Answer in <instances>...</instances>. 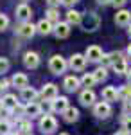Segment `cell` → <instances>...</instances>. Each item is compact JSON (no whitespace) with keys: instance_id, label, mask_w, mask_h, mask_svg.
Listing matches in <instances>:
<instances>
[{"instance_id":"39","label":"cell","mask_w":131,"mask_h":135,"mask_svg":"<svg viewBox=\"0 0 131 135\" xmlns=\"http://www.w3.org/2000/svg\"><path fill=\"white\" fill-rule=\"evenodd\" d=\"M111 2H113V6H115V7H122V6L126 4V0H111Z\"/></svg>"},{"instance_id":"13","label":"cell","mask_w":131,"mask_h":135,"mask_svg":"<svg viewBox=\"0 0 131 135\" xmlns=\"http://www.w3.org/2000/svg\"><path fill=\"white\" fill-rule=\"evenodd\" d=\"M54 32H56L58 38H68V34H70V23H68V22H59V23H56Z\"/></svg>"},{"instance_id":"17","label":"cell","mask_w":131,"mask_h":135,"mask_svg":"<svg viewBox=\"0 0 131 135\" xmlns=\"http://www.w3.org/2000/svg\"><path fill=\"white\" fill-rule=\"evenodd\" d=\"M79 85H81V81L75 76H68V78H65V81H63L65 90H68V92H75V90L79 88Z\"/></svg>"},{"instance_id":"36","label":"cell","mask_w":131,"mask_h":135,"mask_svg":"<svg viewBox=\"0 0 131 135\" xmlns=\"http://www.w3.org/2000/svg\"><path fill=\"white\" fill-rule=\"evenodd\" d=\"M122 114H124V115H131V99H129V101H124V108H122Z\"/></svg>"},{"instance_id":"48","label":"cell","mask_w":131,"mask_h":135,"mask_svg":"<svg viewBox=\"0 0 131 135\" xmlns=\"http://www.w3.org/2000/svg\"><path fill=\"white\" fill-rule=\"evenodd\" d=\"M59 135H68V133H59Z\"/></svg>"},{"instance_id":"6","label":"cell","mask_w":131,"mask_h":135,"mask_svg":"<svg viewBox=\"0 0 131 135\" xmlns=\"http://www.w3.org/2000/svg\"><path fill=\"white\" fill-rule=\"evenodd\" d=\"M84 56H86V60H88V61L97 63V61H101V60H102V56H104V54H102L101 47H97V45H90V47L86 49V54H84Z\"/></svg>"},{"instance_id":"30","label":"cell","mask_w":131,"mask_h":135,"mask_svg":"<svg viewBox=\"0 0 131 135\" xmlns=\"http://www.w3.org/2000/svg\"><path fill=\"white\" fill-rule=\"evenodd\" d=\"M93 76H95V79L97 81H104L106 78H108V72H106V67H99L95 72H93Z\"/></svg>"},{"instance_id":"25","label":"cell","mask_w":131,"mask_h":135,"mask_svg":"<svg viewBox=\"0 0 131 135\" xmlns=\"http://www.w3.org/2000/svg\"><path fill=\"white\" fill-rule=\"evenodd\" d=\"M119 97L124 99V101H129V99H131V83L120 86V90H119Z\"/></svg>"},{"instance_id":"35","label":"cell","mask_w":131,"mask_h":135,"mask_svg":"<svg viewBox=\"0 0 131 135\" xmlns=\"http://www.w3.org/2000/svg\"><path fill=\"white\" fill-rule=\"evenodd\" d=\"M122 128H124V132H128L131 135V117H126L124 121H122Z\"/></svg>"},{"instance_id":"47","label":"cell","mask_w":131,"mask_h":135,"mask_svg":"<svg viewBox=\"0 0 131 135\" xmlns=\"http://www.w3.org/2000/svg\"><path fill=\"white\" fill-rule=\"evenodd\" d=\"M9 135H18V133H9Z\"/></svg>"},{"instance_id":"2","label":"cell","mask_w":131,"mask_h":135,"mask_svg":"<svg viewBox=\"0 0 131 135\" xmlns=\"http://www.w3.org/2000/svg\"><path fill=\"white\" fill-rule=\"evenodd\" d=\"M40 130L43 132V133H52V132H56L58 130V121L52 117V115L49 114H45V115H41V119H40Z\"/></svg>"},{"instance_id":"29","label":"cell","mask_w":131,"mask_h":135,"mask_svg":"<svg viewBox=\"0 0 131 135\" xmlns=\"http://www.w3.org/2000/svg\"><path fill=\"white\" fill-rule=\"evenodd\" d=\"M47 20L59 23V13H58V9H56V7H51V9L47 11Z\"/></svg>"},{"instance_id":"26","label":"cell","mask_w":131,"mask_h":135,"mask_svg":"<svg viewBox=\"0 0 131 135\" xmlns=\"http://www.w3.org/2000/svg\"><path fill=\"white\" fill-rule=\"evenodd\" d=\"M113 70L117 74H128V63H126V60H119L113 65Z\"/></svg>"},{"instance_id":"21","label":"cell","mask_w":131,"mask_h":135,"mask_svg":"<svg viewBox=\"0 0 131 135\" xmlns=\"http://www.w3.org/2000/svg\"><path fill=\"white\" fill-rule=\"evenodd\" d=\"M36 97H38V94H36V90H34L32 86H27V88H23V90H22V99H23V101H27V103L36 101Z\"/></svg>"},{"instance_id":"49","label":"cell","mask_w":131,"mask_h":135,"mask_svg":"<svg viewBox=\"0 0 131 135\" xmlns=\"http://www.w3.org/2000/svg\"><path fill=\"white\" fill-rule=\"evenodd\" d=\"M25 135H31V133H25Z\"/></svg>"},{"instance_id":"23","label":"cell","mask_w":131,"mask_h":135,"mask_svg":"<svg viewBox=\"0 0 131 135\" xmlns=\"http://www.w3.org/2000/svg\"><path fill=\"white\" fill-rule=\"evenodd\" d=\"M36 27H38V32H40V34H51L52 29H54V27H52V22H49V20L38 22V25H36Z\"/></svg>"},{"instance_id":"37","label":"cell","mask_w":131,"mask_h":135,"mask_svg":"<svg viewBox=\"0 0 131 135\" xmlns=\"http://www.w3.org/2000/svg\"><path fill=\"white\" fill-rule=\"evenodd\" d=\"M79 0H61V4L63 6H67V7H72V6H75Z\"/></svg>"},{"instance_id":"15","label":"cell","mask_w":131,"mask_h":135,"mask_svg":"<svg viewBox=\"0 0 131 135\" xmlns=\"http://www.w3.org/2000/svg\"><path fill=\"white\" fill-rule=\"evenodd\" d=\"M119 60H122V56H120V52H108V54H104L102 56V67H108V65H115V63L119 61Z\"/></svg>"},{"instance_id":"18","label":"cell","mask_w":131,"mask_h":135,"mask_svg":"<svg viewBox=\"0 0 131 135\" xmlns=\"http://www.w3.org/2000/svg\"><path fill=\"white\" fill-rule=\"evenodd\" d=\"M31 15H32V11H31V7L27 6V4H20V6L16 7V16H18L20 20L27 22L31 18Z\"/></svg>"},{"instance_id":"28","label":"cell","mask_w":131,"mask_h":135,"mask_svg":"<svg viewBox=\"0 0 131 135\" xmlns=\"http://www.w3.org/2000/svg\"><path fill=\"white\" fill-rule=\"evenodd\" d=\"M2 99H4V104H6L7 108H14V106L18 104V101H16V97H14L13 94H7V95H4Z\"/></svg>"},{"instance_id":"33","label":"cell","mask_w":131,"mask_h":135,"mask_svg":"<svg viewBox=\"0 0 131 135\" xmlns=\"http://www.w3.org/2000/svg\"><path fill=\"white\" fill-rule=\"evenodd\" d=\"M11 112H13V114H16V115H25V106L18 103L14 108H11Z\"/></svg>"},{"instance_id":"32","label":"cell","mask_w":131,"mask_h":135,"mask_svg":"<svg viewBox=\"0 0 131 135\" xmlns=\"http://www.w3.org/2000/svg\"><path fill=\"white\" fill-rule=\"evenodd\" d=\"M9 70V61H7V58H0V74L7 72Z\"/></svg>"},{"instance_id":"40","label":"cell","mask_w":131,"mask_h":135,"mask_svg":"<svg viewBox=\"0 0 131 135\" xmlns=\"http://www.w3.org/2000/svg\"><path fill=\"white\" fill-rule=\"evenodd\" d=\"M7 85H9V81H0V94H2V92H6Z\"/></svg>"},{"instance_id":"42","label":"cell","mask_w":131,"mask_h":135,"mask_svg":"<svg viewBox=\"0 0 131 135\" xmlns=\"http://www.w3.org/2000/svg\"><path fill=\"white\" fill-rule=\"evenodd\" d=\"M115 135H129V133H128V132H124V130H122V132H117V133H115Z\"/></svg>"},{"instance_id":"46","label":"cell","mask_w":131,"mask_h":135,"mask_svg":"<svg viewBox=\"0 0 131 135\" xmlns=\"http://www.w3.org/2000/svg\"><path fill=\"white\" fill-rule=\"evenodd\" d=\"M128 34H129V38H131V23H129V29H128Z\"/></svg>"},{"instance_id":"44","label":"cell","mask_w":131,"mask_h":135,"mask_svg":"<svg viewBox=\"0 0 131 135\" xmlns=\"http://www.w3.org/2000/svg\"><path fill=\"white\" fill-rule=\"evenodd\" d=\"M110 0H99V4H108Z\"/></svg>"},{"instance_id":"8","label":"cell","mask_w":131,"mask_h":135,"mask_svg":"<svg viewBox=\"0 0 131 135\" xmlns=\"http://www.w3.org/2000/svg\"><path fill=\"white\" fill-rule=\"evenodd\" d=\"M86 67V56L83 54H74L70 58V69L72 70H83Z\"/></svg>"},{"instance_id":"24","label":"cell","mask_w":131,"mask_h":135,"mask_svg":"<svg viewBox=\"0 0 131 135\" xmlns=\"http://www.w3.org/2000/svg\"><path fill=\"white\" fill-rule=\"evenodd\" d=\"M81 83H83V86H86V88H92L93 85L97 83V79H95L93 74H84V76L81 78Z\"/></svg>"},{"instance_id":"34","label":"cell","mask_w":131,"mask_h":135,"mask_svg":"<svg viewBox=\"0 0 131 135\" xmlns=\"http://www.w3.org/2000/svg\"><path fill=\"white\" fill-rule=\"evenodd\" d=\"M7 25H9V18L6 15H0V31H6Z\"/></svg>"},{"instance_id":"10","label":"cell","mask_w":131,"mask_h":135,"mask_svg":"<svg viewBox=\"0 0 131 135\" xmlns=\"http://www.w3.org/2000/svg\"><path fill=\"white\" fill-rule=\"evenodd\" d=\"M11 83L14 85L16 88H20V90H23V88H27V86H29V78H27L25 74H22V72H16L14 76H13Z\"/></svg>"},{"instance_id":"12","label":"cell","mask_w":131,"mask_h":135,"mask_svg":"<svg viewBox=\"0 0 131 135\" xmlns=\"http://www.w3.org/2000/svg\"><path fill=\"white\" fill-rule=\"evenodd\" d=\"M23 65H25L27 69H36V67L40 65V56H38L36 52H25V56H23Z\"/></svg>"},{"instance_id":"16","label":"cell","mask_w":131,"mask_h":135,"mask_svg":"<svg viewBox=\"0 0 131 135\" xmlns=\"http://www.w3.org/2000/svg\"><path fill=\"white\" fill-rule=\"evenodd\" d=\"M25 115H29L31 119H34V117H40L41 115V106L38 103H27L25 104Z\"/></svg>"},{"instance_id":"14","label":"cell","mask_w":131,"mask_h":135,"mask_svg":"<svg viewBox=\"0 0 131 135\" xmlns=\"http://www.w3.org/2000/svg\"><path fill=\"white\" fill-rule=\"evenodd\" d=\"M79 101L83 106H92L93 104V101H95V94H93V90L92 88H86V90H83L79 95Z\"/></svg>"},{"instance_id":"45","label":"cell","mask_w":131,"mask_h":135,"mask_svg":"<svg viewBox=\"0 0 131 135\" xmlns=\"http://www.w3.org/2000/svg\"><path fill=\"white\" fill-rule=\"evenodd\" d=\"M128 54H129V58H131V43H129V47H128Z\"/></svg>"},{"instance_id":"1","label":"cell","mask_w":131,"mask_h":135,"mask_svg":"<svg viewBox=\"0 0 131 135\" xmlns=\"http://www.w3.org/2000/svg\"><path fill=\"white\" fill-rule=\"evenodd\" d=\"M99 23H101V18H99V15H95V13H84L83 15V18H81V27L84 29V31H95L97 27H99Z\"/></svg>"},{"instance_id":"38","label":"cell","mask_w":131,"mask_h":135,"mask_svg":"<svg viewBox=\"0 0 131 135\" xmlns=\"http://www.w3.org/2000/svg\"><path fill=\"white\" fill-rule=\"evenodd\" d=\"M47 4H49V7H58L61 4V0H47Z\"/></svg>"},{"instance_id":"9","label":"cell","mask_w":131,"mask_h":135,"mask_svg":"<svg viewBox=\"0 0 131 135\" xmlns=\"http://www.w3.org/2000/svg\"><path fill=\"white\" fill-rule=\"evenodd\" d=\"M115 23L120 25V27L129 25V23H131V13L128 9H120L117 15H115Z\"/></svg>"},{"instance_id":"22","label":"cell","mask_w":131,"mask_h":135,"mask_svg":"<svg viewBox=\"0 0 131 135\" xmlns=\"http://www.w3.org/2000/svg\"><path fill=\"white\" fill-rule=\"evenodd\" d=\"M81 18H83V15L77 13V11H74V9H70L68 13H67V22H68L70 25H79Z\"/></svg>"},{"instance_id":"31","label":"cell","mask_w":131,"mask_h":135,"mask_svg":"<svg viewBox=\"0 0 131 135\" xmlns=\"http://www.w3.org/2000/svg\"><path fill=\"white\" fill-rule=\"evenodd\" d=\"M11 123L6 119H0V135H9L11 132Z\"/></svg>"},{"instance_id":"7","label":"cell","mask_w":131,"mask_h":135,"mask_svg":"<svg viewBox=\"0 0 131 135\" xmlns=\"http://www.w3.org/2000/svg\"><path fill=\"white\" fill-rule=\"evenodd\" d=\"M41 97L45 99V101H52V99H56L58 97V86L54 83H47L43 86V90H41Z\"/></svg>"},{"instance_id":"19","label":"cell","mask_w":131,"mask_h":135,"mask_svg":"<svg viewBox=\"0 0 131 135\" xmlns=\"http://www.w3.org/2000/svg\"><path fill=\"white\" fill-rule=\"evenodd\" d=\"M63 119H65L67 123H75V121L79 119V110L74 108V106H68V108L63 112Z\"/></svg>"},{"instance_id":"20","label":"cell","mask_w":131,"mask_h":135,"mask_svg":"<svg viewBox=\"0 0 131 135\" xmlns=\"http://www.w3.org/2000/svg\"><path fill=\"white\" fill-rule=\"evenodd\" d=\"M117 97H119V90L115 88V86H106L104 90H102V99L104 101H117Z\"/></svg>"},{"instance_id":"27","label":"cell","mask_w":131,"mask_h":135,"mask_svg":"<svg viewBox=\"0 0 131 135\" xmlns=\"http://www.w3.org/2000/svg\"><path fill=\"white\" fill-rule=\"evenodd\" d=\"M16 128L20 130V132H23V133H29L31 132V121H25V119H20L18 123H16Z\"/></svg>"},{"instance_id":"4","label":"cell","mask_w":131,"mask_h":135,"mask_svg":"<svg viewBox=\"0 0 131 135\" xmlns=\"http://www.w3.org/2000/svg\"><path fill=\"white\" fill-rule=\"evenodd\" d=\"M93 115L99 119H108L111 115V106L108 101H101V103L93 104Z\"/></svg>"},{"instance_id":"43","label":"cell","mask_w":131,"mask_h":135,"mask_svg":"<svg viewBox=\"0 0 131 135\" xmlns=\"http://www.w3.org/2000/svg\"><path fill=\"white\" fill-rule=\"evenodd\" d=\"M126 76H128V81L131 83V70H128V74H126Z\"/></svg>"},{"instance_id":"41","label":"cell","mask_w":131,"mask_h":135,"mask_svg":"<svg viewBox=\"0 0 131 135\" xmlns=\"http://www.w3.org/2000/svg\"><path fill=\"white\" fill-rule=\"evenodd\" d=\"M4 108H6V104H4V99H0V114L4 112Z\"/></svg>"},{"instance_id":"5","label":"cell","mask_w":131,"mask_h":135,"mask_svg":"<svg viewBox=\"0 0 131 135\" xmlns=\"http://www.w3.org/2000/svg\"><path fill=\"white\" fill-rule=\"evenodd\" d=\"M36 31H38V27L32 25L31 22H23V23L18 25V29H16V32H18L20 36H23V38H32Z\"/></svg>"},{"instance_id":"3","label":"cell","mask_w":131,"mask_h":135,"mask_svg":"<svg viewBox=\"0 0 131 135\" xmlns=\"http://www.w3.org/2000/svg\"><path fill=\"white\" fill-rule=\"evenodd\" d=\"M49 67H51V72L56 74V76H59L67 70V61H65V58L59 56V54H56V56H52L51 61H49Z\"/></svg>"},{"instance_id":"11","label":"cell","mask_w":131,"mask_h":135,"mask_svg":"<svg viewBox=\"0 0 131 135\" xmlns=\"http://www.w3.org/2000/svg\"><path fill=\"white\" fill-rule=\"evenodd\" d=\"M51 108L54 110V112L63 114V112L68 108V99H67V97H56V99L51 101Z\"/></svg>"}]
</instances>
